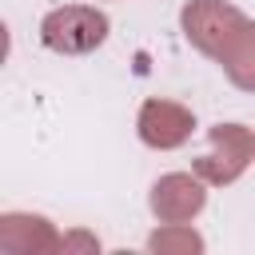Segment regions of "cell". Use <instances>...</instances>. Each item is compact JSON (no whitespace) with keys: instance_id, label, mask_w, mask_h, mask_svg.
I'll return each instance as SVG.
<instances>
[{"instance_id":"obj_7","label":"cell","mask_w":255,"mask_h":255,"mask_svg":"<svg viewBox=\"0 0 255 255\" xmlns=\"http://www.w3.org/2000/svg\"><path fill=\"white\" fill-rule=\"evenodd\" d=\"M215 64L227 72V80H231L235 88L255 92V20H243V24L231 32V40L223 44V52H219Z\"/></svg>"},{"instance_id":"obj_3","label":"cell","mask_w":255,"mask_h":255,"mask_svg":"<svg viewBox=\"0 0 255 255\" xmlns=\"http://www.w3.org/2000/svg\"><path fill=\"white\" fill-rule=\"evenodd\" d=\"M247 16L235 8V4H223V0H191L183 4L179 12V24H183V36L211 60H219L223 44L231 40V32L243 24Z\"/></svg>"},{"instance_id":"obj_4","label":"cell","mask_w":255,"mask_h":255,"mask_svg":"<svg viewBox=\"0 0 255 255\" xmlns=\"http://www.w3.org/2000/svg\"><path fill=\"white\" fill-rule=\"evenodd\" d=\"M135 128H139V139H143L147 147L167 151V147L187 143V135H191V128H195V116H191L183 104H175V100H143Z\"/></svg>"},{"instance_id":"obj_2","label":"cell","mask_w":255,"mask_h":255,"mask_svg":"<svg viewBox=\"0 0 255 255\" xmlns=\"http://www.w3.org/2000/svg\"><path fill=\"white\" fill-rule=\"evenodd\" d=\"M207 139H211V147L195 159L191 171L211 187L235 183L255 155V135L243 124H215V128H207Z\"/></svg>"},{"instance_id":"obj_1","label":"cell","mask_w":255,"mask_h":255,"mask_svg":"<svg viewBox=\"0 0 255 255\" xmlns=\"http://www.w3.org/2000/svg\"><path fill=\"white\" fill-rule=\"evenodd\" d=\"M108 16L92 4H64L52 8L40 20V40L44 48L60 52V56H88L108 40Z\"/></svg>"},{"instance_id":"obj_8","label":"cell","mask_w":255,"mask_h":255,"mask_svg":"<svg viewBox=\"0 0 255 255\" xmlns=\"http://www.w3.org/2000/svg\"><path fill=\"white\" fill-rule=\"evenodd\" d=\"M147 247L159 251V255H167V251H203V239L191 227H183V223H167L163 231H155L147 239Z\"/></svg>"},{"instance_id":"obj_5","label":"cell","mask_w":255,"mask_h":255,"mask_svg":"<svg viewBox=\"0 0 255 255\" xmlns=\"http://www.w3.org/2000/svg\"><path fill=\"white\" fill-rule=\"evenodd\" d=\"M207 203V191H203V179L191 171H171L163 175L155 187H151V211L159 223H187L203 211Z\"/></svg>"},{"instance_id":"obj_6","label":"cell","mask_w":255,"mask_h":255,"mask_svg":"<svg viewBox=\"0 0 255 255\" xmlns=\"http://www.w3.org/2000/svg\"><path fill=\"white\" fill-rule=\"evenodd\" d=\"M60 247H64V239L52 231V223L44 215H24V211L0 215V251L4 255H52Z\"/></svg>"}]
</instances>
